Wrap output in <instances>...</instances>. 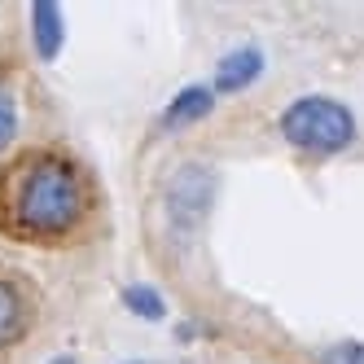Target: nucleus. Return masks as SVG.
<instances>
[{
    "instance_id": "obj_1",
    "label": "nucleus",
    "mask_w": 364,
    "mask_h": 364,
    "mask_svg": "<svg viewBox=\"0 0 364 364\" xmlns=\"http://www.w3.org/2000/svg\"><path fill=\"white\" fill-rule=\"evenodd\" d=\"M88 211V185L62 154H22L0 171V228L18 242H62Z\"/></svg>"
},
{
    "instance_id": "obj_2",
    "label": "nucleus",
    "mask_w": 364,
    "mask_h": 364,
    "mask_svg": "<svg viewBox=\"0 0 364 364\" xmlns=\"http://www.w3.org/2000/svg\"><path fill=\"white\" fill-rule=\"evenodd\" d=\"M281 132L290 145L311 149V154H338L347 149L355 136V119L343 101H329V97H303L294 101L290 110L281 114Z\"/></svg>"
},
{
    "instance_id": "obj_3",
    "label": "nucleus",
    "mask_w": 364,
    "mask_h": 364,
    "mask_svg": "<svg viewBox=\"0 0 364 364\" xmlns=\"http://www.w3.org/2000/svg\"><path fill=\"white\" fill-rule=\"evenodd\" d=\"M215 198V176L206 171V167H180L171 176V185H167V206H171V220L176 224H202L206 215V206H211Z\"/></svg>"
},
{
    "instance_id": "obj_4",
    "label": "nucleus",
    "mask_w": 364,
    "mask_h": 364,
    "mask_svg": "<svg viewBox=\"0 0 364 364\" xmlns=\"http://www.w3.org/2000/svg\"><path fill=\"white\" fill-rule=\"evenodd\" d=\"M27 321H31V303L22 294V285L9 272H0V347L18 343L27 333Z\"/></svg>"
},
{
    "instance_id": "obj_5",
    "label": "nucleus",
    "mask_w": 364,
    "mask_h": 364,
    "mask_svg": "<svg viewBox=\"0 0 364 364\" xmlns=\"http://www.w3.org/2000/svg\"><path fill=\"white\" fill-rule=\"evenodd\" d=\"M259 70H264V58H259L255 48H237V53H228L215 66V88L220 92H242L246 84L259 80Z\"/></svg>"
},
{
    "instance_id": "obj_6",
    "label": "nucleus",
    "mask_w": 364,
    "mask_h": 364,
    "mask_svg": "<svg viewBox=\"0 0 364 364\" xmlns=\"http://www.w3.org/2000/svg\"><path fill=\"white\" fill-rule=\"evenodd\" d=\"M31 36H36V53L44 62H53L58 58V48H62V9L58 5H31Z\"/></svg>"
},
{
    "instance_id": "obj_7",
    "label": "nucleus",
    "mask_w": 364,
    "mask_h": 364,
    "mask_svg": "<svg viewBox=\"0 0 364 364\" xmlns=\"http://www.w3.org/2000/svg\"><path fill=\"white\" fill-rule=\"evenodd\" d=\"M211 106H215V92H211V88H185V92H180L171 106H167L163 123H167V127L193 123V119H202V114H211Z\"/></svg>"
},
{
    "instance_id": "obj_8",
    "label": "nucleus",
    "mask_w": 364,
    "mask_h": 364,
    "mask_svg": "<svg viewBox=\"0 0 364 364\" xmlns=\"http://www.w3.org/2000/svg\"><path fill=\"white\" fill-rule=\"evenodd\" d=\"M123 303L132 307L136 316H145V321H159L163 311H167V307H163V294L149 290V285H127V290H123Z\"/></svg>"
},
{
    "instance_id": "obj_9",
    "label": "nucleus",
    "mask_w": 364,
    "mask_h": 364,
    "mask_svg": "<svg viewBox=\"0 0 364 364\" xmlns=\"http://www.w3.org/2000/svg\"><path fill=\"white\" fill-rule=\"evenodd\" d=\"M18 132V106H14V92L0 88V149H5Z\"/></svg>"
},
{
    "instance_id": "obj_10",
    "label": "nucleus",
    "mask_w": 364,
    "mask_h": 364,
    "mask_svg": "<svg viewBox=\"0 0 364 364\" xmlns=\"http://www.w3.org/2000/svg\"><path fill=\"white\" fill-rule=\"evenodd\" d=\"M325 364H364V343H338V347H329Z\"/></svg>"
},
{
    "instance_id": "obj_11",
    "label": "nucleus",
    "mask_w": 364,
    "mask_h": 364,
    "mask_svg": "<svg viewBox=\"0 0 364 364\" xmlns=\"http://www.w3.org/2000/svg\"><path fill=\"white\" fill-rule=\"evenodd\" d=\"M53 364H75V360H70V355H62V360H53Z\"/></svg>"
},
{
    "instance_id": "obj_12",
    "label": "nucleus",
    "mask_w": 364,
    "mask_h": 364,
    "mask_svg": "<svg viewBox=\"0 0 364 364\" xmlns=\"http://www.w3.org/2000/svg\"><path fill=\"white\" fill-rule=\"evenodd\" d=\"M132 364H141V360H132Z\"/></svg>"
}]
</instances>
